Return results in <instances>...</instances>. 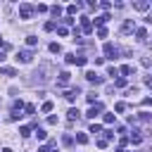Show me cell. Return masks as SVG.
<instances>
[{"label": "cell", "instance_id": "1", "mask_svg": "<svg viewBox=\"0 0 152 152\" xmlns=\"http://www.w3.org/2000/svg\"><path fill=\"white\" fill-rule=\"evenodd\" d=\"M33 12H36V7H33V5H26V3H24V5H19V17H22L24 22H29Z\"/></svg>", "mask_w": 152, "mask_h": 152}, {"label": "cell", "instance_id": "2", "mask_svg": "<svg viewBox=\"0 0 152 152\" xmlns=\"http://www.w3.org/2000/svg\"><path fill=\"white\" fill-rule=\"evenodd\" d=\"M102 109H105V105H102V102H95V105H90V107H88L86 117H88V119H95V117H98V114H100Z\"/></svg>", "mask_w": 152, "mask_h": 152}, {"label": "cell", "instance_id": "3", "mask_svg": "<svg viewBox=\"0 0 152 152\" xmlns=\"http://www.w3.org/2000/svg\"><path fill=\"white\" fill-rule=\"evenodd\" d=\"M31 60H33V52H31V50H19V52H17V62H24V64H26V62H31Z\"/></svg>", "mask_w": 152, "mask_h": 152}, {"label": "cell", "instance_id": "4", "mask_svg": "<svg viewBox=\"0 0 152 152\" xmlns=\"http://www.w3.org/2000/svg\"><path fill=\"white\" fill-rule=\"evenodd\" d=\"M69 81H71V74H69V71H62V74H60V81H57V86H60V88H64Z\"/></svg>", "mask_w": 152, "mask_h": 152}, {"label": "cell", "instance_id": "5", "mask_svg": "<svg viewBox=\"0 0 152 152\" xmlns=\"http://www.w3.org/2000/svg\"><path fill=\"white\" fill-rule=\"evenodd\" d=\"M81 31H83V33H90V31H93V24H90L88 17H81Z\"/></svg>", "mask_w": 152, "mask_h": 152}, {"label": "cell", "instance_id": "6", "mask_svg": "<svg viewBox=\"0 0 152 152\" xmlns=\"http://www.w3.org/2000/svg\"><path fill=\"white\" fill-rule=\"evenodd\" d=\"M86 79L90 81V83H102L105 79H102V76H98V74H95V71H86Z\"/></svg>", "mask_w": 152, "mask_h": 152}, {"label": "cell", "instance_id": "7", "mask_svg": "<svg viewBox=\"0 0 152 152\" xmlns=\"http://www.w3.org/2000/svg\"><path fill=\"white\" fill-rule=\"evenodd\" d=\"M105 55L109 57V60H114V57H117V48H114L112 43H105Z\"/></svg>", "mask_w": 152, "mask_h": 152}, {"label": "cell", "instance_id": "8", "mask_svg": "<svg viewBox=\"0 0 152 152\" xmlns=\"http://www.w3.org/2000/svg\"><path fill=\"white\" fill-rule=\"evenodd\" d=\"M128 140H131V143H136V145H140V143H143V136H140V131H133Z\"/></svg>", "mask_w": 152, "mask_h": 152}, {"label": "cell", "instance_id": "9", "mask_svg": "<svg viewBox=\"0 0 152 152\" xmlns=\"http://www.w3.org/2000/svg\"><path fill=\"white\" fill-rule=\"evenodd\" d=\"M133 29H136V24H133V19H128V22H126V24L121 26V33H131Z\"/></svg>", "mask_w": 152, "mask_h": 152}, {"label": "cell", "instance_id": "10", "mask_svg": "<svg viewBox=\"0 0 152 152\" xmlns=\"http://www.w3.org/2000/svg\"><path fill=\"white\" fill-rule=\"evenodd\" d=\"M119 71H121V74H124V79H126V76H131V74H136V69H133V67H131V64H124V67H121V69H119Z\"/></svg>", "mask_w": 152, "mask_h": 152}, {"label": "cell", "instance_id": "11", "mask_svg": "<svg viewBox=\"0 0 152 152\" xmlns=\"http://www.w3.org/2000/svg\"><path fill=\"white\" fill-rule=\"evenodd\" d=\"M67 117H69V121H74V119H79V117H81V112L76 109V107H71V109L67 112Z\"/></svg>", "mask_w": 152, "mask_h": 152}, {"label": "cell", "instance_id": "12", "mask_svg": "<svg viewBox=\"0 0 152 152\" xmlns=\"http://www.w3.org/2000/svg\"><path fill=\"white\" fill-rule=\"evenodd\" d=\"M109 19H112L109 14H102V17H98V19H95V24H98V26L102 29V24H107V22H109Z\"/></svg>", "mask_w": 152, "mask_h": 152}, {"label": "cell", "instance_id": "13", "mask_svg": "<svg viewBox=\"0 0 152 152\" xmlns=\"http://www.w3.org/2000/svg\"><path fill=\"white\" fill-rule=\"evenodd\" d=\"M0 74H5V76H17V71H14L12 67H3V69H0Z\"/></svg>", "mask_w": 152, "mask_h": 152}, {"label": "cell", "instance_id": "14", "mask_svg": "<svg viewBox=\"0 0 152 152\" xmlns=\"http://www.w3.org/2000/svg\"><path fill=\"white\" fill-rule=\"evenodd\" d=\"M50 52H52V55L62 52V45H60V43H50Z\"/></svg>", "mask_w": 152, "mask_h": 152}, {"label": "cell", "instance_id": "15", "mask_svg": "<svg viewBox=\"0 0 152 152\" xmlns=\"http://www.w3.org/2000/svg\"><path fill=\"white\" fill-rule=\"evenodd\" d=\"M45 136H48V133H45L43 128H38V126H36V138H38V140H45Z\"/></svg>", "mask_w": 152, "mask_h": 152}, {"label": "cell", "instance_id": "16", "mask_svg": "<svg viewBox=\"0 0 152 152\" xmlns=\"http://www.w3.org/2000/svg\"><path fill=\"white\" fill-rule=\"evenodd\" d=\"M133 7H136L138 12H145V10L150 7V3H136V5H133Z\"/></svg>", "mask_w": 152, "mask_h": 152}, {"label": "cell", "instance_id": "17", "mask_svg": "<svg viewBox=\"0 0 152 152\" xmlns=\"http://www.w3.org/2000/svg\"><path fill=\"white\" fill-rule=\"evenodd\" d=\"M90 133H95V136H100V133H102V126H100V124H93V126H90Z\"/></svg>", "mask_w": 152, "mask_h": 152}, {"label": "cell", "instance_id": "18", "mask_svg": "<svg viewBox=\"0 0 152 152\" xmlns=\"http://www.w3.org/2000/svg\"><path fill=\"white\" fill-rule=\"evenodd\" d=\"M76 143L86 145V143H88V136H86V133H79V136H76Z\"/></svg>", "mask_w": 152, "mask_h": 152}, {"label": "cell", "instance_id": "19", "mask_svg": "<svg viewBox=\"0 0 152 152\" xmlns=\"http://www.w3.org/2000/svg\"><path fill=\"white\" fill-rule=\"evenodd\" d=\"M124 86H126V79H124V76H119V79L114 81V88H124Z\"/></svg>", "mask_w": 152, "mask_h": 152}, {"label": "cell", "instance_id": "20", "mask_svg": "<svg viewBox=\"0 0 152 152\" xmlns=\"http://www.w3.org/2000/svg\"><path fill=\"white\" fill-rule=\"evenodd\" d=\"M136 36L140 38V41H145V38H147V31H145V29H136Z\"/></svg>", "mask_w": 152, "mask_h": 152}, {"label": "cell", "instance_id": "21", "mask_svg": "<svg viewBox=\"0 0 152 152\" xmlns=\"http://www.w3.org/2000/svg\"><path fill=\"white\" fill-rule=\"evenodd\" d=\"M19 133H22L24 138H26V136H31V126H22V128H19Z\"/></svg>", "mask_w": 152, "mask_h": 152}, {"label": "cell", "instance_id": "22", "mask_svg": "<svg viewBox=\"0 0 152 152\" xmlns=\"http://www.w3.org/2000/svg\"><path fill=\"white\" fill-rule=\"evenodd\" d=\"M36 43H38V38H36V36H26V45H31V48H33Z\"/></svg>", "mask_w": 152, "mask_h": 152}, {"label": "cell", "instance_id": "23", "mask_svg": "<svg viewBox=\"0 0 152 152\" xmlns=\"http://www.w3.org/2000/svg\"><path fill=\"white\" fill-rule=\"evenodd\" d=\"M107 76H112V79H114V76H119V69L117 67H109L107 69Z\"/></svg>", "mask_w": 152, "mask_h": 152}, {"label": "cell", "instance_id": "24", "mask_svg": "<svg viewBox=\"0 0 152 152\" xmlns=\"http://www.w3.org/2000/svg\"><path fill=\"white\" fill-rule=\"evenodd\" d=\"M124 109H126V102H117V105H114V112H119V114H121Z\"/></svg>", "mask_w": 152, "mask_h": 152}, {"label": "cell", "instance_id": "25", "mask_svg": "<svg viewBox=\"0 0 152 152\" xmlns=\"http://www.w3.org/2000/svg\"><path fill=\"white\" fill-rule=\"evenodd\" d=\"M76 10H79V5H67V14H69V17L76 14Z\"/></svg>", "mask_w": 152, "mask_h": 152}, {"label": "cell", "instance_id": "26", "mask_svg": "<svg viewBox=\"0 0 152 152\" xmlns=\"http://www.w3.org/2000/svg\"><path fill=\"white\" fill-rule=\"evenodd\" d=\"M86 64V57L83 55H76V67H83Z\"/></svg>", "mask_w": 152, "mask_h": 152}, {"label": "cell", "instance_id": "27", "mask_svg": "<svg viewBox=\"0 0 152 152\" xmlns=\"http://www.w3.org/2000/svg\"><path fill=\"white\" fill-rule=\"evenodd\" d=\"M86 100H88L90 105H95V100H98V95H95V93H88V95H86Z\"/></svg>", "mask_w": 152, "mask_h": 152}, {"label": "cell", "instance_id": "28", "mask_svg": "<svg viewBox=\"0 0 152 152\" xmlns=\"http://www.w3.org/2000/svg\"><path fill=\"white\" fill-rule=\"evenodd\" d=\"M138 119H140V121H150L152 117H150V114H147V112H140V114H138Z\"/></svg>", "mask_w": 152, "mask_h": 152}, {"label": "cell", "instance_id": "29", "mask_svg": "<svg viewBox=\"0 0 152 152\" xmlns=\"http://www.w3.org/2000/svg\"><path fill=\"white\" fill-rule=\"evenodd\" d=\"M41 109H43V112H52V102H50V100H48V102H43V107H41Z\"/></svg>", "mask_w": 152, "mask_h": 152}, {"label": "cell", "instance_id": "30", "mask_svg": "<svg viewBox=\"0 0 152 152\" xmlns=\"http://www.w3.org/2000/svg\"><path fill=\"white\" fill-rule=\"evenodd\" d=\"M105 124H114V114H109V112L105 114Z\"/></svg>", "mask_w": 152, "mask_h": 152}, {"label": "cell", "instance_id": "31", "mask_svg": "<svg viewBox=\"0 0 152 152\" xmlns=\"http://www.w3.org/2000/svg\"><path fill=\"white\" fill-rule=\"evenodd\" d=\"M52 14H55V17H60V14H62V7H60V5H55V7H52Z\"/></svg>", "mask_w": 152, "mask_h": 152}, {"label": "cell", "instance_id": "32", "mask_svg": "<svg viewBox=\"0 0 152 152\" xmlns=\"http://www.w3.org/2000/svg\"><path fill=\"white\" fill-rule=\"evenodd\" d=\"M55 26H57L55 22H48V24H45V31H55Z\"/></svg>", "mask_w": 152, "mask_h": 152}, {"label": "cell", "instance_id": "33", "mask_svg": "<svg viewBox=\"0 0 152 152\" xmlns=\"http://www.w3.org/2000/svg\"><path fill=\"white\" fill-rule=\"evenodd\" d=\"M98 36H100V38H107V29H105V26H102V29H98Z\"/></svg>", "mask_w": 152, "mask_h": 152}, {"label": "cell", "instance_id": "34", "mask_svg": "<svg viewBox=\"0 0 152 152\" xmlns=\"http://www.w3.org/2000/svg\"><path fill=\"white\" fill-rule=\"evenodd\" d=\"M24 112H26V114H33V112H36V107H33V105H26V107H24Z\"/></svg>", "mask_w": 152, "mask_h": 152}, {"label": "cell", "instance_id": "35", "mask_svg": "<svg viewBox=\"0 0 152 152\" xmlns=\"http://www.w3.org/2000/svg\"><path fill=\"white\" fill-rule=\"evenodd\" d=\"M98 147H102V150H105V147H107V138H100V140H98Z\"/></svg>", "mask_w": 152, "mask_h": 152}, {"label": "cell", "instance_id": "36", "mask_svg": "<svg viewBox=\"0 0 152 152\" xmlns=\"http://www.w3.org/2000/svg\"><path fill=\"white\" fill-rule=\"evenodd\" d=\"M36 12H48V5H36Z\"/></svg>", "mask_w": 152, "mask_h": 152}, {"label": "cell", "instance_id": "37", "mask_svg": "<svg viewBox=\"0 0 152 152\" xmlns=\"http://www.w3.org/2000/svg\"><path fill=\"white\" fill-rule=\"evenodd\" d=\"M143 105H145V107H150V105H152V95H150V98H145V100H143Z\"/></svg>", "mask_w": 152, "mask_h": 152}, {"label": "cell", "instance_id": "38", "mask_svg": "<svg viewBox=\"0 0 152 152\" xmlns=\"http://www.w3.org/2000/svg\"><path fill=\"white\" fill-rule=\"evenodd\" d=\"M38 152H50V147H48V145H43V147L38 150Z\"/></svg>", "mask_w": 152, "mask_h": 152}, {"label": "cell", "instance_id": "39", "mask_svg": "<svg viewBox=\"0 0 152 152\" xmlns=\"http://www.w3.org/2000/svg\"><path fill=\"white\" fill-rule=\"evenodd\" d=\"M145 22H147V24H152V14H147V17H145Z\"/></svg>", "mask_w": 152, "mask_h": 152}, {"label": "cell", "instance_id": "40", "mask_svg": "<svg viewBox=\"0 0 152 152\" xmlns=\"http://www.w3.org/2000/svg\"><path fill=\"white\" fill-rule=\"evenodd\" d=\"M3 60H5V55H3V52H0V62H3Z\"/></svg>", "mask_w": 152, "mask_h": 152}, {"label": "cell", "instance_id": "41", "mask_svg": "<svg viewBox=\"0 0 152 152\" xmlns=\"http://www.w3.org/2000/svg\"><path fill=\"white\" fill-rule=\"evenodd\" d=\"M3 152H12V150H10V147H5V150H3Z\"/></svg>", "mask_w": 152, "mask_h": 152}, {"label": "cell", "instance_id": "42", "mask_svg": "<svg viewBox=\"0 0 152 152\" xmlns=\"http://www.w3.org/2000/svg\"><path fill=\"white\" fill-rule=\"evenodd\" d=\"M117 152H124V150H117Z\"/></svg>", "mask_w": 152, "mask_h": 152}]
</instances>
